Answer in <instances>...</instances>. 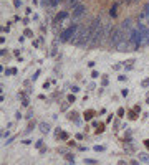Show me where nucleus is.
Wrapping results in <instances>:
<instances>
[{
	"instance_id": "nucleus-7",
	"label": "nucleus",
	"mask_w": 149,
	"mask_h": 165,
	"mask_svg": "<svg viewBox=\"0 0 149 165\" xmlns=\"http://www.w3.org/2000/svg\"><path fill=\"white\" fill-rule=\"evenodd\" d=\"M119 28H121L123 31H128L129 28H131V18H126V20H124L123 23L119 25Z\"/></svg>"
},
{
	"instance_id": "nucleus-2",
	"label": "nucleus",
	"mask_w": 149,
	"mask_h": 165,
	"mask_svg": "<svg viewBox=\"0 0 149 165\" xmlns=\"http://www.w3.org/2000/svg\"><path fill=\"white\" fill-rule=\"evenodd\" d=\"M80 28H81L80 25H71V26H68L66 30H65V31L62 33V36H60V38H62V41L73 40V36H75V35L78 33V30H80Z\"/></svg>"
},
{
	"instance_id": "nucleus-6",
	"label": "nucleus",
	"mask_w": 149,
	"mask_h": 165,
	"mask_svg": "<svg viewBox=\"0 0 149 165\" xmlns=\"http://www.w3.org/2000/svg\"><path fill=\"white\" fill-rule=\"evenodd\" d=\"M85 12H86V7L80 3V5L75 7V10H73V17H75V18H81V17L85 15Z\"/></svg>"
},
{
	"instance_id": "nucleus-15",
	"label": "nucleus",
	"mask_w": 149,
	"mask_h": 165,
	"mask_svg": "<svg viewBox=\"0 0 149 165\" xmlns=\"http://www.w3.org/2000/svg\"><path fill=\"white\" fill-rule=\"evenodd\" d=\"M85 162H86V164H96V160H93V159H86Z\"/></svg>"
},
{
	"instance_id": "nucleus-17",
	"label": "nucleus",
	"mask_w": 149,
	"mask_h": 165,
	"mask_svg": "<svg viewBox=\"0 0 149 165\" xmlns=\"http://www.w3.org/2000/svg\"><path fill=\"white\" fill-rule=\"evenodd\" d=\"M22 103H23V106H28V99L23 98V101H22Z\"/></svg>"
},
{
	"instance_id": "nucleus-8",
	"label": "nucleus",
	"mask_w": 149,
	"mask_h": 165,
	"mask_svg": "<svg viewBox=\"0 0 149 165\" xmlns=\"http://www.w3.org/2000/svg\"><path fill=\"white\" fill-rule=\"evenodd\" d=\"M38 129H40L41 132H45V134H48V132H50V125H48L46 122H40V124H38Z\"/></svg>"
},
{
	"instance_id": "nucleus-1",
	"label": "nucleus",
	"mask_w": 149,
	"mask_h": 165,
	"mask_svg": "<svg viewBox=\"0 0 149 165\" xmlns=\"http://www.w3.org/2000/svg\"><path fill=\"white\" fill-rule=\"evenodd\" d=\"M88 30H90V45L96 46L98 43L101 41V30H103V20H101V17H96L91 25L88 26Z\"/></svg>"
},
{
	"instance_id": "nucleus-3",
	"label": "nucleus",
	"mask_w": 149,
	"mask_h": 165,
	"mask_svg": "<svg viewBox=\"0 0 149 165\" xmlns=\"http://www.w3.org/2000/svg\"><path fill=\"white\" fill-rule=\"evenodd\" d=\"M109 40H111V45H113V46H118L121 41L126 40V38H124V31L121 30L119 26H118V28H114V30H113V35H111V38H109Z\"/></svg>"
},
{
	"instance_id": "nucleus-11",
	"label": "nucleus",
	"mask_w": 149,
	"mask_h": 165,
	"mask_svg": "<svg viewBox=\"0 0 149 165\" xmlns=\"http://www.w3.org/2000/svg\"><path fill=\"white\" fill-rule=\"evenodd\" d=\"M141 17H143V18H144V17H148V18H149V3H148V5H146V7H144V10H143V15H141Z\"/></svg>"
},
{
	"instance_id": "nucleus-13",
	"label": "nucleus",
	"mask_w": 149,
	"mask_h": 165,
	"mask_svg": "<svg viewBox=\"0 0 149 165\" xmlns=\"http://www.w3.org/2000/svg\"><path fill=\"white\" fill-rule=\"evenodd\" d=\"M58 3H60V0H48V5H52V7H57Z\"/></svg>"
},
{
	"instance_id": "nucleus-12",
	"label": "nucleus",
	"mask_w": 149,
	"mask_h": 165,
	"mask_svg": "<svg viewBox=\"0 0 149 165\" xmlns=\"http://www.w3.org/2000/svg\"><path fill=\"white\" fill-rule=\"evenodd\" d=\"M116 10H118V5H113V7H111V12H109V15H111V17H116V15H118V13H116Z\"/></svg>"
},
{
	"instance_id": "nucleus-16",
	"label": "nucleus",
	"mask_w": 149,
	"mask_h": 165,
	"mask_svg": "<svg viewBox=\"0 0 149 165\" xmlns=\"http://www.w3.org/2000/svg\"><path fill=\"white\" fill-rule=\"evenodd\" d=\"M94 150H98V152H101V150H104V147H101V145H96V147H94Z\"/></svg>"
},
{
	"instance_id": "nucleus-14",
	"label": "nucleus",
	"mask_w": 149,
	"mask_h": 165,
	"mask_svg": "<svg viewBox=\"0 0 149 165\" xmlns=\"http://www.w3.org/2000/svg\"><path fill=\"white\" fill-rule=\"evenodd\" d=\"M68 5L76 7V5H80V3H78V0H68Z\"/></svg>"
},
{
	"instance_id": "nucleus-4",
	"label": "nucleus",
	"mask_w": 149,
	"mask_h": 165,
	"mask_svg": "<svg viewBox=\"0 0 149 165\" xmlns=\"http://www.w3.org/2000/svg\"><path fill=\"white\" fill-rule=\"evenodd\" d=\"M129 41L133 43L134 46H138L139 43H141V33H139V28H133L131 30V33H129Z\"/></svg>"
},
{
	"instance_id": "nucleus-9",
	"label": "nucleus",
	"mask_w": 149,
	"mask_h": 165,
	"mask_svg": "<svg viewBox=\"0 0 149 165\" xmlns=\"http://www.w3.org/2000/svg\"><path fill=\"white\" fill-rule=\"evenodd\" d=\"M65 18H68V12H60L57 15V18H55V21H62V20H65Z\"/></svg>"
},
{
	"instance_id": "nucleus-20",
	"label": "nucleus",
	"mask_w": 149,
	"mask_h": 165,
	"mask_svg": "<svg viewBox=\"0 0 149 165\" xmlns=\"http://www.w3.org/2000/svg\"><path fill=\"white\" fill-rule=\"evenodd\" d=\"M146 145H148V147H149V140H146Z\"/></svg>"
},
{
	"instance_id": "nucleus-5",
	"label": "nucleus",
	"mask_w": 149,
	"mask_h": 165,
	"mask_svg": "<svg viewBox=\"0 0 149 165\" xmlns=\"http://www.w3.org/2000/svg\"><path fill=\"white\" fill-rule=\"evenodd\" d=\"M113 30H114V26L111 25V23L103 25V30H101V40H109L111 35H113Z\"/></svg>"
},
{
	"instance_id": "nucleus-10",
	"label": "nucleus",
	"mask_w": 149,
	"mask_h": 165,
	"mask_svg": "<svg viewBox=\"0 0 149 165\" xmlns=\"http://www.w3.org/2000/svg\"><path fill=\"white\" fill-rule=\"evenodd\" d=\"M139 162H149V154H139Z\"/></svg>"
},
{
	"instance_id": "nucleus-19",
	"label": "nucleus",
	"mask_w": 149,
	"mask_h": 165,
	"mask_svg": "<svg viewBox=\"0 0 149 165\" xmlns=\"http://www.w3.org/2000/svg\"><path fill=\"white\" fill-rule=\"evenodd\" d=\"M128 2H129V3H131V2H139V0H128Z\"/></svg>"
},
{
	"instance_id": "nucleus-18",
	"label": "nucleus",
	"mask_w": 149,
	"mask_h": 165,
	"mask_svg": "<svg viewBox=\"0 0 149 165\" xmlns=\"http://www.w3.org/2000/svg\"><path fill=\"white\" fill-rule=\"evenodd\" d=\"M149 84V79H146V81H143V86H148Z\"/></svg>"
}]
</instances>
